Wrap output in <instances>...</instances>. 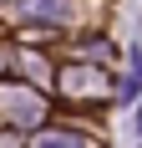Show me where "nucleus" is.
I'll use <instances>...</instances> for the list:
<instances>
[{
    "instance_id": "obj_1",
    "label": "nucleus",
    "mask_w": 142,
    "mask_h": 148,
    "mask_svg": "<svg viewBox=\"0 0 142 148\" xmlns=\"http://www.w3.org/2000/svg\"><path fill=\"white\" fill-rule=\"evenodd\" d=\"M137 123H142V118H137Z\"/></svg>"
}]
</instances>
